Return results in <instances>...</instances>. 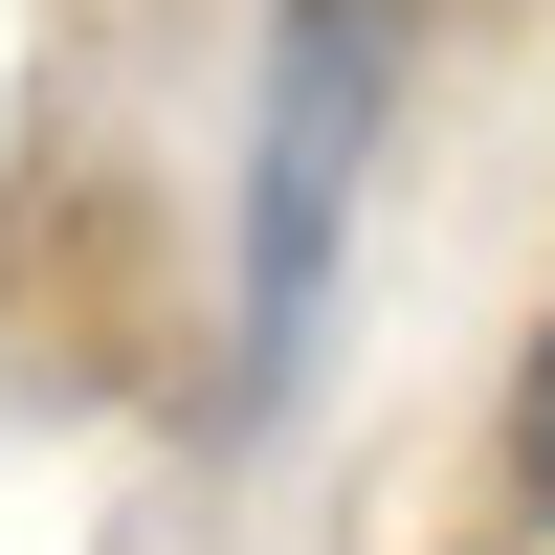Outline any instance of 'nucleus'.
Instances as JSON below:
<instances>
[{"label": "nucleus", "mask_w": 555, "mask_h": 555, "mask_svg": "<svg viewBox=\"0 0 555 555\" xmlns=\"http://www.w3.org/2000/svg\"><path fill=\"white\" fill-rule=\"evenodd\" d=\"M378 89H400V0H289L267 23V133H245V423L311 378L356 267V178H378Z\"/></svg>", "instance_id": "1"}, {"label": "nucleus", "mask_w": 555, "mask_h": 555, "mask_svg": "<svg viewBox=\"0 0 555 555\" xmlns=\"http://www.w3.org/2000/svg\"><path fill=\"white\" fill-rule=\"evenodd\" d=\"M512 489L555 512V311H533V378H512Z\"/></svg>", "instance_id": "2"}]
</instances>
